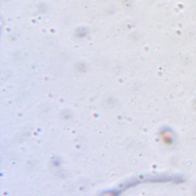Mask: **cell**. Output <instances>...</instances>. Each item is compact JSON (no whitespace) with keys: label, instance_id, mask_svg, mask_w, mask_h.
Listing matches in <instances>:
<instances>
[]
</instances>
